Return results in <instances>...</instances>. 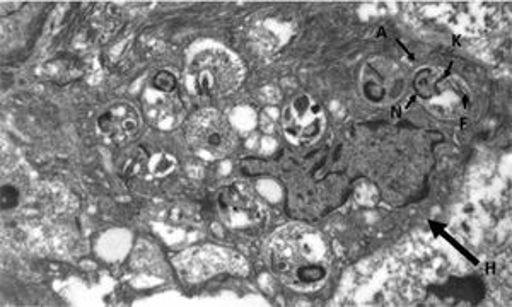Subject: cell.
<instances>
[{"instance_id":"obj_1","label":"cell","mask_w":512,"mask_h":307,"mask_svg":"<svg viewBox=\"0 0 512 307\" xmlns=\"http://www.w3.org/2000/svg\"><path fill=\"white\" fill-rule=\"evenodd\" d=\"M268 260L275 275L294 289H313L328 277L332 253L315 227L291 224L275 232L268 244Z\"/></svg>"},{"instance_id":"obj_2","label":"cell","mask_w":512,"mask_h":307,"mask_svg":"<svg viewBox=\"0 0 512 307\" xmlns=\"http://www.w3.org/2000/svg\"><path fill=\"white\" fill-rule=\"evenodd\" d=\"M414 89L425 110L441 120H456L472 108V93L465 81L439 67L420 69Z\"/></svg>"},{"instance_id":"obj_3","label":"cell","mask_w":512,"mask_h":307,"mask_svg":"<svg viewBox=\"0 0 512 307\" xmlns=\"http://www.w3.org/2000/svg\"><path fill=\"white\" fill-rule=\"evenodd\" d=\"M243 79V69L234 55L222 48H205L192 58L187 86L195 96L219 99L234 93Z\"/></svg>"},{"instance_id":"obj_4","label":"cell","mask_w":512,"mask_h":307,"mask_svg":"<svg viewBox=\"0 0 512 307\" xmlns=\"http://www.w3.org/2000/svg\"><path fill=\"white\" fill-rule=\"evenodd\" d=\"M187 140L193 151L209 159L229 156L236 147L231 123L217 111H200L188 122Z\"/></svg>"},{"instance_id":"obj_5","label":"cell","mask_w":512,"mask_h":307,"mask_svg":"<svg viewBox=\"0 0 512 307\" xmlns=\"http://www.w3.org/2000/svg\"><path fill=\"white\" fill-rule=\"evenodd\" d=\"M407 89V74L391 58L369 60L361 70V91L371 105H391L402 98Z\"/></svg>"},{"instance_id":"obj_6","label":"cell","mask_w":512,"mask_h":307,"mask_svg":"<svg viewBox=\"0 0 512 307\" xmlns=\"http://www.w3.org/2000/svg\"><path fill=\"white\" fill-rule=\"evenodd\" d=\"M326 115L311 96H297L282 111V130L296 144H313L325 132Z\"/></svg>"},{"instance_id":"obj_7","label":"cell","mask_w":512,"mask_h":307,"mask_svg":"<svg viewBox=\"0 0 512 307\" xmlns=\"http://www.w3.org/2000/svg\"><path fill=\"white\" fill-rule=\"evenodd\" d=\"M217 212L226 222V226L246 231L262 226L265 221V209L262 202L238 185L226 186L217 195Z\"/></svg>"},{"instance_id":"obj_8","label":"cell","mask_w":512,"mask_h":307,"mask_svg":"<svg viewBox=\"0 0 512 307\" xmlns=\"http://www.w3.org/2000/svg\"><path fill=\"white\" fill-rule=\"evenodd\" d=\"M499 9L483 2H453L446 7V23L465 33H482L497 23Z\"/></svg>"},{"instance_id":"obj_9","label":"cell","mask_w":512,"mask_h":307,"mask_svg":"<svg viewBox=\"0 0 512 307\" xmlns=\"http://www.w3.org/2000/svg\"><path fill=\"white\" fill-rule=\"evenodd\" d=\"M98 128L106 139L115 144H125L134 139L140 130V115L137 108L130 103H115L98 118Z\"/></svg>"},{"instance_id":"obj_10","label":"cell","mask_w":512,"mask_h":307,"mask_svg":"<svg viewBox=\"0 0 512 307\" xmlns=\"http://www.w3.org/2000/svg\"><path fill=\"white\" fill-rule=\"evenodd\" d=\"M48 76L59 84L74 81L81 76V67L72 57H59L48 64Z\"/></svg>"},{"instance_id":"obj_11","label":"cell","mask_w":512,"mask_h":307,"mask_svg":"<svg viewBox=\"0 0 512 307\" xmlns=\"http://www.w3.org/2000/svg\"><path fill=\"white\" fill-rule=\"evenodd\" d=\"M152 86L156 87V89L163 94L175 93L176 87H178V79H176L173 72L161 70V72H158V74L154 76V79H152Z\"/></svg>"},{"instance_id":"obj_12","label":"cell","mask_w":512,"mask_h":307,"mask_svg":"<svg viewBox=\"0 0 512 307\" xmlns=\"http://www.w3.org/2000/svg\"><path fill=\"white\" fill-rule=\"evenodd\" d=\"M354 190L357 202L364 203V205H373V203H376V200H378L376 188L367 180H359Z\"/></svg>"},{"instance_id":"obj_13","label":"cell","mask_w":512,"mask_h":307,"mask_svg":"<svg viewBox=\"0 0 512 307\" xmlns=\"http://www.w3.org/2000/svg\"><path fill=\"white\" fill-rule=\"evenodd\" d=\"M19 202V192L14 186H4L2 188V207L4 209H12Z\"/></svg>"}]
</instances>
